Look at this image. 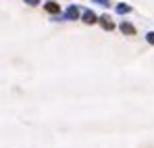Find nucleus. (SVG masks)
<instances>
[{
  "instance_id": "nucleus-2",
  "label": "nucleus",
  "mask_w": 154,
  "mask_h": 148,
  "mask_svg": "<svg viewBox=\"0 0 154 148\" xmlns=\"http://www.w3.org/2000/svg\"><path fill=\"white\" fill-rule=\"evenodd\" d=\"M100 21H102V27H104V29H112V21H110L106 15H104V17H100Z\"/></svg>"
},
{
  "instance_id": "nucleus-4",
  "label": "nucleus",
  "mask_w": 154,
  "mask_h": 148,
  "mask_svg": "<svg viewBox=\"0 0 154 148\" xmlns=\"http://www.w3.org/2000/svg\"><path fill=\"white\" fill-rule=\"evenodd\" d=\"M119 13H129V6H125V4H121V6H119Z\"/></svg>"
},
{
  "instance_id": "nucleus-3",
  "label": "nucleus",
  "mask_w": 154,
  "mask_h": 148,
  "mask_svg": "<svg viewBox=\"0 0 154 148\" xmlns=\"http://www.w3.org/2000/svg\"><path fill=\"white\" fill-rule=\"evenodd\" d=\"M85 21H88V23H94V21H96L94 13H85Z\"/></svg>"
},
{
  "instance_id": "nucleus-5",
  "label": "nucleus",
  "mask_w": 154,
  "mask_h": 148,
  "mask_svg": "<svg viewBox=\"0 0 154 148\" xmlns=\"http://www.w3.org/2000/svg\"><path fill=\"white\" fill-rule=\"evenodd\" d=\"M148 42H150V44H154V31H152V33H148Z\"/></svg>"
},
{
  "instance_id": "nucleus-1",
  "label": "nucleus",
  "mask_w": 154,
  "mask_h": 148,
  "mask_svg": "<svg viewBox=\"0 0 154 148\" xmlns=\"http://www.w3.org/2000/svg\"><path fill=\"white\" fill-rule=\"evenodd\" d=\"M121 31L123 33H135V27L129 25V23H121Z\"/></svg>"
}]
</instances>
